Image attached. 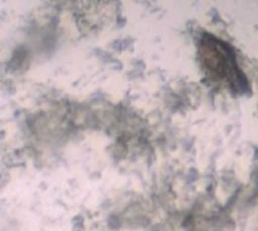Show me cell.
<instances>
[{
  "label": "cell",
  "mask_w": 258,
  "mask_h": 231,
  "mask_svg": "<svg viewBox=\"0 0 258 231\" xmlns=\"http://www.w3.org/2000/svg\"><path fill=\"white\" fill-rule=\"evenodd\" d=\"M207 47V54L206 59L210 62V68L213 73H218L222 79L237 83V67L225 51V47L222 44H210Z\"/></svg>",
  "instance_id": "cell-1"
}]
</instances>
